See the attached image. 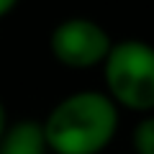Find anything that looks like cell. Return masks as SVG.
Returning a JSON list of instances; mask_svg holds the SVG:
<instances>
[{"mask_svg":"<svg viewBox=\"0 0 154 154\" xmlns=\"http://www.w3.org/2000/svg\"><path fill=\"white\" fill-rule=\"evenodd\" d=\"M121 110L103 90H77L57 100L41 121L49 154H103L113 144Z\"/></svg>","mask_w":154,"mask_h":154,"instance_id":"6da1fadb","label":"cell"},{"mask_svg":"<svg viewBox=\"0 0 154 154\" xmlns=\"http://www.w3.org/2000/svg\"><path fill=\"white\" fill-rule=\"evenodd\" d=\"M103 93L118 110L154 113V44L144 38H121L103 59Z\"/></svg>","mask_w":154,"mask_h":154,"instance_id":"7a4b0ae2","label":"cell"},{"mask_svg":"<svg viewBox=\"0 0 154 154\" xmlns=\"http://www.w3.org/2000/svg\"><path fill=\"white\" fill-rule=\"evenodd\" d=\"M113 38L95 18L72 16L59 21L49 33V51L67 69H93L108 57Z\"/></svg>","mask_w":154,"mask_h":154,"instance_id":"3957f363","label":"cell"},{"mask_svg":"<svg viewBox=\"0 0 154 154\" xmlns=\"http://www.w3.org/2000/svg\"><path fill=\"white\" fill-rule=\"evenodd\" d=\"M0 154H49L41 121L36 118L8 121V126L0 134Z\"/></svg>","mask_w":154,"mask_h":154,"instance_id":"277c9868","label":"cell"},{"mask_svg":"<svg viewBox=\"0 0 154 154\" xmlns=\"http://www.w3.org/2000/svg\"><path fill=\"white\" fill-rule=\"evenodd\" d=\"M134 154H154V113H144L131 131Z\"/></svg>","mask_w":154,"mask_h":154,"instance_id":"5b68a950","label":"cell"},{"mask_svg":"<svg viewBox=\"0 0 154 154\" xmlns=\"http://www.w3.org/2000/svg\"><path fill=\"white\" fill-rule=\"evenodd\" d=\"M18 3H21V0H0V18L11 16V13L18 8Z\"/></svg>","mask_w":154,"mask_h":154,"instance_id":"8992f818","label":"cell"},{"mask_svg":"<svg viewBox=\"0 0 154 154\" xmlns=\"http://www.w3.org/2000/svg\"><path fill=\"white\" fill-rule=\"evenodd\" d=\"M5 126H8V110H5V105H3V100H0V134H3Z\"/></svg>","mask_w":154,"mask_h":154,"instance_id":"52a82bcc","label":"cell"}]
</instances>
